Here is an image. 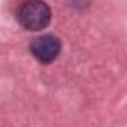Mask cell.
<instances>
[{
  "label": "cell",
  "mask_w": 127,
  "mask_h": 127,
  "mask_svg": "<svg viewBox=\"0 0 127 127\" xmlns=\"http://www.w3.org/2000/svg\"><path fill=\"white\" fill-rule=\"evenodd\" d=\"M50 9L41 0H25L19 4L16 19L25 30L40 31L50 22Z\"/></svg>",
  "instance_id": "6da1fadb"
},
{
  "label": "cell",
  "mask_w": 127,
  "mask_h": 127,
  "mask_svg": "<svg viewBox=\"0 0 127 127\" xmlns=\"http://www.w3.org/2000/svg\"><path fill=\"white\" fill-rule=\"evenodd\" d=\"M31 53L37 61L43 64H49L56 59L61 52V41L58 37L52 34H44L34 38L31 43Z\"/></svg>",
  "instance_id": "7a4b0ae2"
}]
</instances>
